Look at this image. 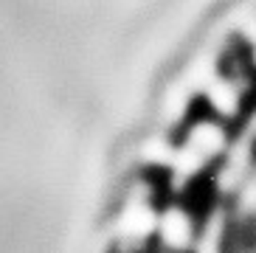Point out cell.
I'll list each match as a JSON object with an SVG mask.
<instances>
[{"label": "cell", "instance_id": "obj_1", "mask_svg": "<svg viewBox=\"0 0 256 253\" xmlns=\"http://www.w3.org/2000/svg\"><path fill=\"white\" fill-rule=\"evenodd\" d=\"M158 234H160V242L172 250H186L188 242H192V216L180 208H169L164 211V216L158 220Z\"/></svg>", "mask_w": 256, "mask_h": 253}]
</instances>
